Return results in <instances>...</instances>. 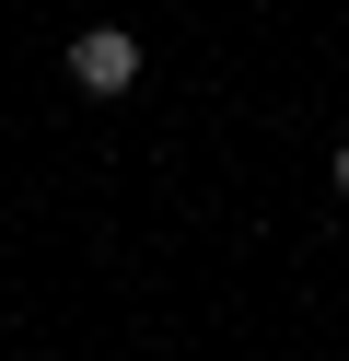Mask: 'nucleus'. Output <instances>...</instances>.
I'll return each mask as SVG.
<instances>
[{"instance_id":"f03ea898","label":"nucleus","mask_w":349,"mask_h":361,"mask_svg":"<svg viewBox=\"0 0 349 361\" xmlns=\"http://www.w3.org/2000/svg\"><path fill=\"white\" fill-rule=\"evenodd\" d=\"M326 187H338V198H349V140H338V164H326Z\"/></svg>"},{"instance_id":"f257e3e1","label":"nucleus","mask_w":349,"mask_h":361,"mask_svg":"<svg viewBox=\"0 0 349 361\" xmlns=\"http://www.w3.org/2000/svg\"><path fill=\"white\" fill-rule=\"evenodd\" d=\"M70 82H82V94H128L140 82V35L128 24H82L70 35Z\"/></svg>"}]
</instances>
